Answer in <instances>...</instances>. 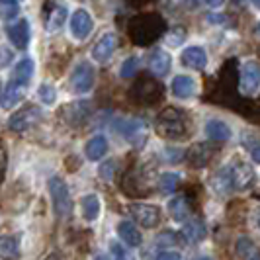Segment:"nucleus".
Listing matches in <instances>:
<instances>
[{"label":"nucleus","instance_id":"nucleus-30","mask_svg":"<svg viewBox=\"0 0 260 260\" xmlns=\"http://www.w3.org/2000/svg\"><path fill=\"white\" fill-rule=\"evenodd\" d=\"M18 256V241L14 237H0V258Z\"/></svg>","mask_w":260,"mask_h":260},{"label":"nucleus","instance_id":"nucleus-38","mask_svg":"<svg viewBox=\"0 0 260 260\" xmlns=\"http://www.w3.org/2000/svg\"><path fill=\"white\" fill-rule=\"evenodd\" d=\"M114 169H116V160L104 162V165L100 167V176H102L104 180H112V176H114Z\"/></svg>","mask_w":260,"mask_h":260},{"label":"nucleus","instance_id":"nucleus-14","mask_svg":"<svg viewBox=\"0 0 260 260\" xmlns=\"http://www.w3.org/2000/svg\"><path fill=\"white\" fill-rule=\"evenodd\" d=\"M213 155L211 147L206 143H196L186 151V160L190 162L192 169H204L209 162V158Z\"/></svg>","mask_w":260,"mask_h":260},{"label":"nucleus","instance_id":"nucleus-8","mask_svg":"<svg viewBox=\"0 0 260 260\" xmlns=\"http://www.w3.org/2000/svg\"><path fill=\"white\" fill-rule=\"evenodd\" d=\"M90 104L88 102H69L67 106L61 108L59 116L63 117V121L73 125V127H80L82 123L88 121L90 117Z\"/></svg>","mask_w":260,"mask_h":260},{"label":"nucleus","instance_id":"nucleus-7","mask_svg":"<svg viewBox=\"0 0 260 260\" xmlns=\"http://www.w3.org/2000/svg\"><path fill=\"white\" fill-rule=\"evenodd\" d=\"M131 217L145 229H155L160 223V209L151 204H131L129 208Z\"/></svg>","mask_w":260,"mask_h":260},{"label":"nucleus","instance_id":"nucleus-23","mask_svg":"<svg viewBox=\"0 0 260 260\" xmlns=\"http://www.w3.org/2000/svg\"><path fill=\"white\" fill-rule=\"evenodd\" d=\"M106 151H108V141H106L104 135L92 137L90 141L86 143V147H84V153L90 160H100L106 155Z\"/></svg>","mask_w":260,"mask_h":260},{"label":"nucleus","instance_id":"nucleus-28","mask_svg":"<svg viewBox=\"0 0 260 260\" xmlns=\"http://www.w3.org/2000/svg\"><path fill=\"white\" fill-rule=\"evenodd\" d=\"M213 188L219 194H227L229 190H233V178H231V169L229 167L221 169L213 176Z\"/></svg>","mask_w":260,"mask_h":260},{"label":"nucleus","instance_id":"nucleus-46","mask_svg":"<svg viewBox=\"0 0 260 260\" xmlns=\"http://www.w3.org/2000/svg\"><path fill=\"white\" fill-rule=\"evenodd\" d=\"M256 36H258V38H260V24H258V26H256Z\"/></svg>","mask_w":260,"mask_h":260},{"label":"nucleus","instance_id":"nucleus-16","mask_svg":"<svg viewBox=\"0 0 260 260\" xmlns=\"http://www.w3.org/2000/svg\"><path fill=\"white\" fill-rule=\"evenodd\" d=\"M117 129L121 131V135L131 141V143H139L145 139V133H147V127H145L143 121H137V119H125V121H119L117 123Z\"/></svg>","mask_w":260,"mask_h":260},{"label":"nucleus","instance_id":"nucleus-44","mask_svg":"<svg viewBox=\"0 0 260 260\" xmlns=\"http://www.w3.org/2000/svg\"><path fill=\"white\" fill-rule=\"evenodd\" d=\"M256 227L260 229V209L256 211Z\"/></svg>","mask_w":260,"mask_h":260},{"label":"nucleus","instance_id":"nucleus-10","mask_svg":"<svg viewBox=\"0 0 260 260\" xmlns=\"http://www.w3.org/2000/svg\"><path fill=\"white\" fill-rule=\"evenodd\" d=\"M260 86V65L256 61H247L241 69V90L254 94Z\"/></svg>","mask_w":260,"mask_h":260},{"label":"nucleus","instance_id":"nucleus-45","mask_svg":"<svg viewBox=\"0 0 260 260\" xmlns=\"http://www.w3.org/2000/svg\"><path fill=\"white\" fill-rule=\"evenodd\" d=\"M252 4H254V6H256V8L260 10V0H252Z\"/></svg>","mask_w":260,"mask_h":260},{"label":"nucleus","instance_id":"nucleus-43","mask_svg":"<svg viewBox=\"0 0 260 260\" xmlns=\"http://www.w3.org/2000/svg\"><path fill=\"white\" fill-rule=\"evenodd\" d=\"M180 2H182V4L186 6V8H196L200 0H180Z\"/></svg>","mask_w":260,"mask_h":260},{"label":"nucleus","instance_id":"nucleus-24","mask_svg":"<svg viewBox=\"0 0 260 260\" xmlns=\"http://www.w3.org/2000/svg\"><path fill=\"white\" fill-rule=\"evenodd\" d=\"M169 213L172 219L176 221H184L188 215H190V206H188V200L184 196H178V198H172L169 202Z\"/></svg>","mask_w":260,"mask_h":260},{"label":"nucleus","instance_id":"nucleus-11","mask_svg":"<svg viewBox=\"0 0 260 260\" xmlns=\"http://www.w3.org/2000/svg\"><path fill=\"white\" fill-rule=\"evenodd\" d=\"M116 45H117L116 34H104L102 38L96 41V45L92 47V59L96 63H108L110 57L116 51Z\"/></svg>","mask_w":260,"mask_h":260},{"label":"nucleus","instance_id":"nucleus-15","mask_svg":"<svg viewBox=\"0 0 260 260\" xmlns=\"http://www.w3.org/2000/svg\"><path fill=\"white\" fill-rule=\"evenodd\" d=\"M6 34H8V38H10L16 49H26L27 47V43H29V24H27V20H18V22L10 24Z\"/></svg>","mask_w":260,"mask_h":260},{"label":"nucleus","instance_id":"nucleus-39","mask_svg":"<svg viewBox=\"0 0 260 260\" xmlns=\"http://www.w3.org/2000/svg\"><path fill=\"white\" fill-rule=\"evenodd\" d=\"M184 156V153L180 149H165V158L170 160V162H178Z\"/></svg>","mask_w":260,"mask_h":260},{"label":"nucleus","instance_id":"nucleus-19","mask_svg":"<svg viewBox=\"0 0 260 260\" xmlns=\"http://www.w3.org/2000/svg\"><path fill=\"white\" fill-rule=\"evenodd\" d=\"M149 67H151V71L155 75L165 77L170 71V67H172V57L165 49H155L149 57Z\"/></svg>","mask_w":260,"mask_h":260},{"label":"nucleus","instance_id":"nucleus-48","mask_svg":"<svg viewBox=\"0 0 260 260\" xmlns=\"http://www.w3.org/2000/svg\"><path fill=\"white\" fill-rule=\"evenodd\" d=\"M0 92H2V90H0Z\"/></svg>","mask_w":260,"mask_h":260},{"label":"nucleus","instance_id":"nucleus-31","mask_svg":"<svg viewBox=\"0 0 260 260\" xmlns=\"http://www.w3.org/2000/svg\"><path fill=\"white\" fill-rule=\"evenodd\" d=\"M20 12L18 8V0H0V20L10 22Z\"/></svg>","mask_w":260,"mask_h":260},{"label":"nucleus","instance_id":"nucleus-25","mask_svg":"<svg viewBox=\"0 0 260 260\" xmlns=\"http://www.w3.org/2000/svg\"><path fill=\"white\" fill-rule=\"evenodd\" d=\"M67 18V8L65 6H53V10L47 12V20H45V29L49 31V34H55V31H59L61 26H63V22H65Z\"/></svg>","mask_w":260,"mask_h":260},{"label":"nucleus","instance_id":"nucleus-20","mask_svg":"<svg viewBox=\"0 0 260 260\" xmlns=\"http://www.w3.org/2000/svg\"><path fill=\"white\" fill-rule=\"evenodd\" d=\"M172 94L180 100H186V98H192L196 94V80L192 77H186V75H180L172 80Z\"/></svg>","mask_w":260,"mask_h":260},{"label":"nucleus","instance_id":"nucleus-40","mask_svg":"<svg viewBox=\"0 0 260 260\" xmlns=\"http://www.w3.org/2000/svg\"><path fill=\"white\" fill-rule=\"evenodd\" d=\"M158 260H178L180 258V252H174V250H165V252H158L156 254Z\"/></svg>","mask_w":260,"mask_h":260},{"label":"nucleus","instance_id":"nucleus-22","mask_svg":"<svg viewBox=\"0 0 260 260\" xmlns=\"http://www.w3.org/2000/svg\"><path fill=\"white\" fill-rule=\"evenodd\" d=\"M80 211L86 221H96L100 215V200L96 194H86L80 200Z\"/></svg>","mask_w":260,"mask_h":260},{"label":"nucleus","instance_id":"nucleus-9","mask_svg":"<svg viewBox=\"0 0 260 260\" xmlns=\"http://www.w3.org/2000/svg\"><path fill=\"white\" fill-rule=\"evenodd\" d=\"M231 169V178H233V188L235 190H248L254 184V170L252 167H248L243 160H235Z\"/></svg>","mask_w":260,"mask_h":260},{"label":"nucleus","instance_id":"nucleus-27","mask_svg":"<svg viewBox=\"0 0 260 260\" xmlns=\"http://www.w3.org/2000/svg\"><path fill=\"white\" fill-rule=\"evenodd\" d=\"M182 235L186 241H190V243H200V241H204L206 239V227H204V223L194 219V221H188L184 225L182 229Z\"/></svg>","mask_w":260,"mask_h":260},{"label":"nucleus","instance_id":"nucleus-18","mask_svg":"<svg viewBox=\"0 0 260 260\" xmlns=\"http://www.w3.org/2000/svg\"><path fill=\"white\" fill-rule=\"evenodd\" d=\"M117 235H119V239L131 248L141 247V243H143V237H141V233H139V229L129 221L117 223Z\"/></svg>","mask_w":260,"mask_h":260},{"label":"nucleus","instance_id":"nucleus-47","mask_svg":"<svg viewBox=\"0 0 260 260\" xmlns=\"http://www.w3.org/2000/svg\"><path fill=\"white\" fill-rule=\"evenodd\" d=\"M18 2H22V0H18Z\"/></svg>","mask_w":260,"mask_h":260},{"label":"nucleus","instance_id":"nucleus-5","mask_svg":"<svg viewBox=\"0 0 260 260\" xmlns=\"http://www.w3.org/2000/svg\"><path fill=\"white\" fill-rule=\"evenodd\" d=\"M94 80H96V71L88 61H80L73 75H71V90L77 92V94H86L92 90L94 86Z\"/></svg>","mask_w":260,"mask_h":260},{"label":"nucleus","instance_id":"nucleus-36","mask_svg":"<svg viewBox=\"0 0 260 260\" xmlns=\"http://www.w3.org/2000/svg\"><path fill=\"white\" fill-rule=\"evenodd\" d=\"M184 39H186V31H184V27L176 26L169 31V41H167V43H170L172 47H178Z\"/></svg>","mask_w":260,"mask_h":260},{"label":"nucleus","instance_id":"nucleus-3","mask_svg":"<svg viewBox=\"0 0 260 260\" xmlns=\"http://www.w3.org/2000/svg\"><path fill=\"white\" fill-rule=\"evenodd\" d=\"M49 194L53 200V209L59 219H69L73 213V200L69 194V188L61 178H51L49 180Z\"/></svg>","mask_w":260,"mask_h":260},{"label":"nucleus","instance_id":"nucleus-42","mask_svg":"<svg viewBox=\"0 0 260 260\" xmlns=\"http://www.w3.org/2000/svg\"><path fill=\"white\" fill-rule=\"evenodd\" d=\"M204 2L208 4L209 8H219V6L223 4V0H204Z\"/></svg>","mask_w":260,"mask_h":260},{"label":"nucleus","instance_id":"nucleus-21","mask_svg":"<svg viewBox=\"0 0 260 260\" xmlns=\"http://www.w3.org/2000/svg\"><path fill=\"white\" fill-rule=\"evenodd\" d=\"M206 135L211 141H227L231 139V127L221 119H211L206 125Z\"/></svg>","mask_w":260,"mask_h":260},{"label":"nucleus","instance_id":"nucleus-2","mask_svg":"<svg viewBox=\"0 0 260 260\" xmlns=\"http://www.w3.org/2000/svg\"><path fill=\"white\" fill-rule=\"evenodd\" d=\"M156 133L162 139H182L186 135V116L178 108H165L155 121Z\"/></svg>","mask_w":260,"mask_h":260},{"label":"nucleus","instance_id":"nucleus-13","mask_svg":"<svg viewBox=\"0 0 260 260\" xmlns=\"http://www.w3.org/2000/svg\"><path fill=\"white\" fill-rule=\"evenodd\" d=\"M26 86L27 84H22V82H16V80H10V84L0 92V106L4 110H10L14 104H20L26 96Z\"/></svg>","mask_w":260,"mask_h":260},{"label":"nucleus","instance_id":"nucleus-29","mask_svg":"<svg viewBox=\"0 0 260 260\" xmlns=\"http://www.w3.org/2000/svg\"><path fill=\"white\" fill-rule=\"evenodd\" d=\"M235 250H237V254H239L241 258H258L260 256L256 245H254L248 237H241V239H237Z\"/></svg>","mask_w":260,"mask_h":260},{"label":"nucleus","instance_id":"nucleus-32","mask_svg":"<svg viewBox=\"0 0 260 260\" xmlns=\"http://www.w3.org/2000/svg\"><path fill=\"white\" fill-rule=\"evenodd\" d=\"M178 180H180L178 174L167 172V174H162L160 180H158V190H160L162 194H172V192L176 190V186H178Z\"/></svg>","mask_w":260,"mask_h":260},{"label":"nucleus","instance_id":"nucleus-4","mask_svg":"<svg viewBox=\"0 0 260 260\" xmlns=\"http://www.w3.org/2000/svg\"><path fill=\"white\" fill-rule=\"evenodd\" d=\"M131 96H133L135 102H139V104L151 106L162 98V84L156 82L155 78L143 77L133 88H131Z\"/></svg>","mask_w":260,"mask_h":260},{"label":"nucleus","instance_id":"nucleus-1","mask_svg":"<svg viewBox=\"0 0 260 260\" xmlns=\"http://www.w3.org/2000/svg\"><path fill=\"white\" fill-rule=\"evenodd\" d=\"M165 29H167V24L158 14H139L127 26L131 41L141 47H147L149 43L156 41L165 34Z\"/></svg>","mask_w":260,"mask_h":260},{"label":"nucleus","instance_id":"nucleus-41","mask_svg":"<svg viewBox=\"0 0 260 260\" xmlns=\"http://www.w3.org/2000/svg\"><path fill=\"white\" fill-rule=\"evenodd\" d=\"M250 156H252V160H254V162H260V145L252 147V151H250Z\"/></svg>","mask_w":260,"mask_h":260},{"label":"nucleus","instance_id":"nucleus-34","mask_svg":"<svg viewBox=\"0 0 260 260\" xmlns=\"http://www.w3.org/2000/svg\"><path fill=\"white\" fill-rule=\"evenodd\" d=\"M137 69H139V59L137 57H129V59H125L123 61V65H121V77L123 78H131L135 73H137Z\"/></svg>","mask_w":260,"mask_h":260},{"label":"nucleus","instance_id":"nucleus-17","mask_svg":"<svg viewBox=\"0 0 260 260\" xmlns=\"http://www.w3.org/2000/svg\"><path fill=\"white\" fill-rule=\"evenodd\" d=\"M182 65L194 71H204L208 67V55L202 47H188L182 53Z\"/></svg>","mask_w":260,"mask_h":260},{"label":"nucleus","instance_id":"nucleus-37","mask_svg":"<svg viewBox=\"0 0 260 260\" xmlns=\"http://www.w3.org/2000/svg\"><path fill=\"white\" fill-rule=\"evenodd\" d=\"M6 167H8V153H6V145H4V141L0 139V182L4 180Z\"/></svg>","mask_w":260,"mask_h":260},{"label":"nucleus","instance_id":"nucleus-12","mask_svg":"<svg viewBox=\"0 0 260 260\" xmlns=\"http://www.w3.org/2000/svg\"><path fill=\"white\" fill-rule=\"evenodd\" d=\"M92 31V18L86 10H77L71 16V34L77 38V41H84Z\"/></svg>","mask_w":260,"mask_h":260},{"label":"nucleus","instance_id":"nucleus-35","mask_svg":"<svg viewBox=\"0 0 260 260\" xmlns=\"http://www.w3.org/2000/svg\"><path fill=\"white\" fill-rule=\"evenodd\" d=\"M156 245H158V247H174V245H182V243H180V237H178L176 233H170V231H167V233L158 235Z\"/></svg>","mask_w":260,"mask_h":260},{"label":"nucleus","instance_id":"nucleus-6","mask_svg":"<svg viewBox=\"0 0 260 260\" xmlns=\"http://www.w3.org/2000/svg\"><path fill=\"white\" fill-rule=\"evenodd\" d=\"M41 119V110L38 106H24L22 110H18L10 121H8V127L12 131H18V133H24L29 127H34L36 123H39Z\"/></svg>","mask_w":260,"mask_h":260},{"label":"nucleus","instance_id":"nucleus-33","mask_svg":"<svg viewBox=\"0 0 260 260\" xmlns=\"http://www.w3.org/2000/svg\"><path fill=\"white\" fill-rule=\"evenodd\" d=\"M38 96L43 104H55V100H57V92H55L51 84H41L38 90Z\"/></svg>","mask_w":260,"mask_h":260},{"label":"nucleus","instance_id":"nucleus-26","mask_svg":"<svg viewBox=\"0 0 260 260\" xmlns=\"http://www.w3.org/2000/svg\"><path fill=\"white\" fill-rule=\"evenodd\" d=\"M34 77V61L26 57V59H22V61H18L16 67H14V75H12V80L16 82H22V84H27L29 80Z\"/></svg>","mask_w":260,"mask_h":260}]
</instances>
